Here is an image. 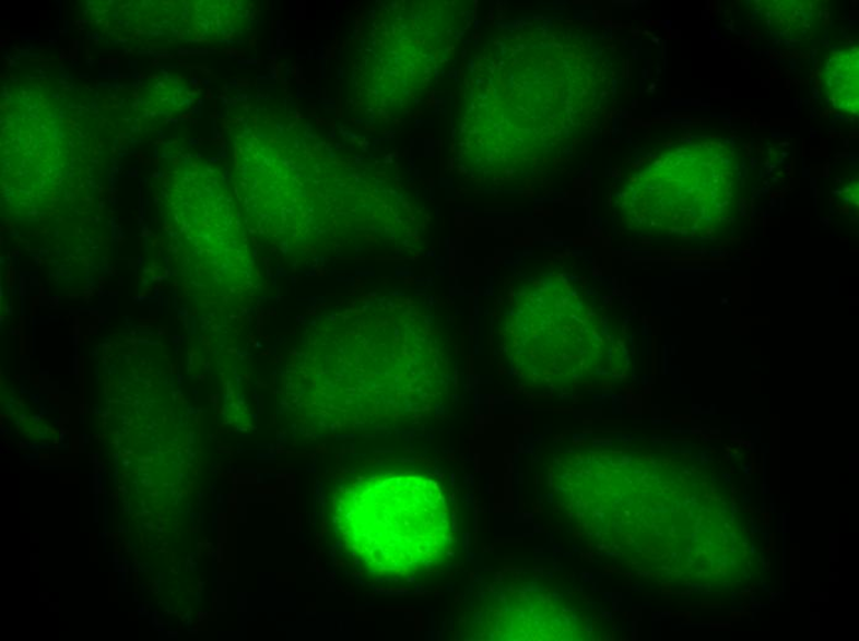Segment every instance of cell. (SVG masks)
<instances>
[{"mask_svg": "<svg viewBox=\"0 0 859 641\" xmlns=\"http://www.w3.org/2000/svg\"><path fill=\"white\" fill-rule=\"evenodd\" d=\"M828 93L838 108H858V52H844L828 66Z\"/></svg>", "mask_w": 859, "mask_h": 641, "instance_id": "1", "label": "cell"}]
</instances>
